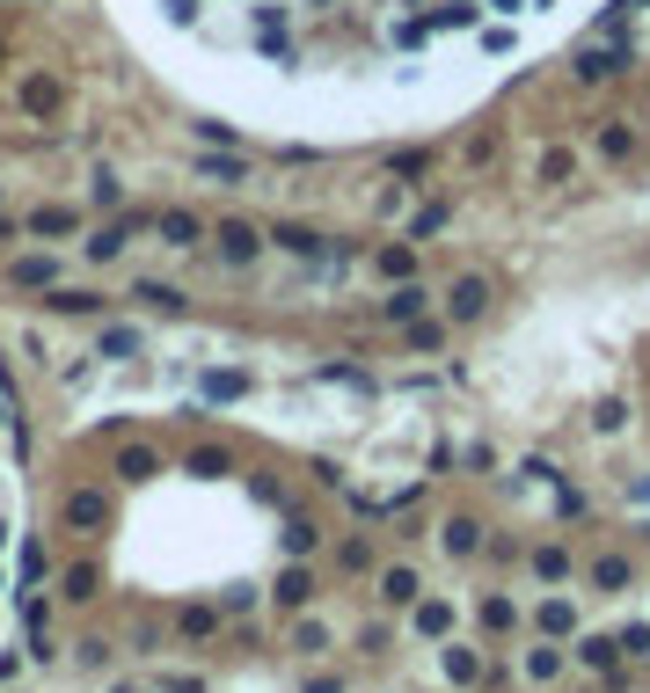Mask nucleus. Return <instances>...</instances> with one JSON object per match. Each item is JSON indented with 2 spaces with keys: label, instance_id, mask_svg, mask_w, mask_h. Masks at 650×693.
I'll list each match as a JSON object with an SVG mask.
<instances>
[{
  "label": "nucleus",
  "instance_id": "f257e3e1",
  "mask_svg": "<svg viewBox=\"0 0 650 693\" xmlns=\"http://www.w3.org/2000/svg\"><path fill=\"white\" fill-rule=\"evenodd\" d=\"M439 307H446V322H460V329H468V322H483V314L497 307V285H490L483 271H460L454 285H446V299H439Z\"/></svg>",
  "mask_w": 650,
  "mask_h": 693
},
{
  "label": "nucleus",
  "instance_id": "f03ea898",
  "mask_svg": "<svg viewBox=\"0 0 650 693\" xmlns=\"http://www.w3.org/2000/svg\"><path fill=\"white\" fill-rule=\"evenodd\" d=\"M534 628H541L548 642H578L585 635V607L570 599V591H548V599H534Z\"/></svg>",
  "mask_w": 650,
  "mask_h": 693
},
{
  "label": "nucleus",
  "instance_id": "7ed1b4c3",
  "mask_svg": "<svg viewBox=\"0 0 650 693\" xmlns=\"http://www.w3.org/2000/svg\"><path fill=\"white\" fill-rule=\"evenodd\" d=\"M212 248H220L227 271H248V263L264 256V234H256L248 220H220V226H212Z\"/></svg>",
  "mask_w": 650,
  "mask_h": 693
},
{
  "label": "nucleus",
  "instance_id": "20e7f679",
  "mask_svg": "<svg viewBox=\"0 0 650 693\" xmlns=\"http://www.w3.org/2000/svg\"><path fill=\"white\" fill-rule=\"evenodd\" d=\"M570 664H585L592 679L621 686V635H578V642H570Z\"/></svg>",
  "mask_w": 650,
  "mask_h": 693
},
{
  "label": "nucleus",
  "instance_id": "39448f33",
  "mask_svg": "<svg viewBox=\"0 0 650 693\" xmlns=\"http://www.w3.org/2000/svg\"><path fill=\"white\" fill-rule=\"evenodd\" d=\"M483 533H490L483 519H468V511H454V519H439V554H446V562H468V554H483V548H490Z\"/></svg>",
  "mask_w": 650,
  "mask_h": 693
},
{
  "label": "nucleus",
  "instance_id": "423d86ee",
  "mask_svg": "<svg viewBox=\"0 0 650 693\" xmlns=\"http://www.w3.org/2000/svg\"><path fill=\"white\" fill-rule=\"evenodd\" d=\"M629 584H636L629 554H592V562H585V591H592V599H621Z\"/></svg>",
  "mask_w": 650,
  "mask_h": 693
},
{
  "label": "nucleus",
  "instance_id": "0eeeda50",
  "mask_svg": "<svg viewBox=\"0 0 650 693\" xmlns=\"http://www.w3.org/2000/svg\"><path fill=\"white\" fill-rule=\"evenodd\" d=\"M373 591H380V607H395V613H409L424 599V577L409 570V562H387V570H373Z\"/></svg>",
  "mask_w": 650,
  "mask_h": 693
},
{
  "label": "nucleus",
  "instance_id": "6e6552de",
  "mask_svg": "<svg viewBox=\"0 0 650 693\" xmlns=\"http://www.w3.org/2000/svg\"><path fill=\"white\" fill-rule=\"evenodd\" d=\"M59 519H67V533H103L110 526V497L103 489H73V497L59 503Z\"/></svg>",
  "mask_w": 650,
  "mask_h": 693
},
{
  "label": "nucleus",
  "instance_id": "1a4fd4ad",
  "mask_svg": "<svg viewBox=\"0 0 650 693\" xmlns=\"http://www.w3.org/2000/svg\"><path fill=\"white\" fill-rule=\"evenodd\" d=\"M592 154L607 161V169H629V161H636V124H629V118H599Z\"/></svg>",
  "mask_w": 650,
  "mask_h": 693
},
{
  "label": "nucleus",
  "instance_id": "9d476101",
  "mask_svg": "<svg viewBox=\"0 0 650 693\" xmlns=\"http://www.w3.org/2000/svg\"><path fill=\"white\" fill-rule=\"evenodd\" d=\"M562 664H570V642H548V635H541L527 658H519V679H527V686H556Z\"/></svg>",
  "mask_w": 650,
  "mask_h": 693
},
{
  "label": "nucleus",
  "instance_id": "9b49d317",
  "mask_svg": "<svg viewBox=\"0 0 650 693\" xmlns=\"http://www.w3.org/2000/svg\"><path fill=\"white\" fill-rule=\"evenodd\" d=\"M271 599H278V613H307L315 607V570H307V562H285L278 584H271Z\"/></svg>",
  "mask_w": 650,
  "mask_h": 693
},
{
  "label": "nucleus",
  "instance_id": "f8f14e48",
  "mask_svg": "<svg viewBox=\"0 0 650 693\" xmlns=\"http://www.w3.org/2000/svg\"><path fill=\"white\" fill-rule=\"evenodd\" d=\"M439 672H446V686H483V679H490V664H483V650H475V642H446Z\"/></svg>",
  "mask_w": 650,
  "mask_h": 693
},
{
  "label": "nucleus",
  "instance_id": "ddd939ff",
  "mask_svg": "<svg viewBox=\"0 0 650 693\" xmlns=\"http://www.w3.org/2000/svg\"><path fill=\"white\" fill-rule=\"evenodd\" d=\"M424 307H431V293H424L417 277H403V285H395V293L380 299V314L395 322V329H409V322H424Z\"/></svg>",
  "mask_w": 650,
  "mask_h": 693
},
{
  "label": "nucleus",
  "instance_id": "4468645a",
  "mask_svg": "<svg viewBox=\"0 0 650 693\" xmlns=\"http://www.w3.org/2000/svg\"><path fill=\"white\" fill-rule=\"evenodd\" d=\"M409 628H417L424 642H446L454 635V599H431V591H424L417 607H409Z\"/></svg>",
  "mask_w": 650,
  "mask_h": 693
},
{
  "label": "nucleus",
  "instance_id": "2eb2a0df",
  "mask_svg": "<svg viewBox=\"0 0 650 693\" xmlns=\"http://www.w3.org/2000/svg\"><path fill=\"white\" fill-rule=\"evenodd\" d=\"M621 67H629V44H599V52H578V67H570V73H578L585 88H599V81H615Z\"/></svg>",
  "mask_w": 650,
  "mask_h": 693
},
{
  "label": "nucleus",
  "instance_id": "dca6fc26",
  "mask_svg": "<svg viewBox=\"0 0 650 693\" xmlns=\"http://www.w3.org/2000/svg\"><path fill=\"white\" fill-rule=\"evenodd\" d=\"M8 277H16L22 293H52V285H59V263L52 256H16V263H8Z\"/></svg>",
  "mask_w": 650,
  "mask_h": 693
},
{
  "label": "nucleus",
  "instance_id": "f3484780",
  "mask_svg": "<svg viewBox=\"0 0 650 693\" xmlns=\"http://www.w3.org/2000/svg\"><path fill=\"white\" fill-rule=\"evenodd\" d=\"M161 242H169V248H197V242H205V226H197V212H161Z\"/></svg>",
  "mask_w": 650,
  "mask_h": 693
},
{
  "label": "nucleus",
  "instance_id": "a211bd4d",
  "mask_svg": "<svg viewBox=\"0 0 650 693\" xmlns=\"http://www.w3.org/2000/svg\"><path fill=\"white\" fill-rule=\"evenodd\" d=\"M570 175H578V154H570V146H541V161H534V183H548V191H556V183H570Z\"/></svg>",
  "mask_w": 650,
  "mask_h": 693
},
{
  "label": "nucleus",
  "instance_id": "6ab92c4d",
  "mask_svg": "<svg viewBox=\"0 0 650 693\" xmlns=\"http://www.w3.org/2000/svg\"><path fill=\"white\" fill-rule=\"evenodd\" d=\"M132 299H140V307H154V314H183V307H191V299H183L176 285H161V277H140V285H132Z\"/></svg>",
  "mask_w": 650,
  "mask_h": 693
},
{
  "label": "nucleus",
  "instance_id": "aec40b11",
  "mask_svg": "<svg viewBox=\"0 0 650 693\" xmlns=\"http://www.w3.org/2000/svg\"><path fill=\"white\" fill-rule=\"evenodd\" d=\"M118 475H124V482H154V475H161V452L154 446H118Z\"/></svg>",
  "mask_w": 650,
  "mask_h": 693
},
{
  "label": "nucleus",
  "instance_id": "412c9836",
  "mask_svg": "<svg viewBox=\"0 0 650 693\" xmlns=\"http://www.w3.org/2000/svg\"><path fill=\"white\" fill-rule=\"evenodd\" d=\"M278 540H285V562H307V554L322 548V526H315V519H285Z\"/></svg>",
  "mask_w": 650,
  "mask_h": 693
},
{
  "label": "nucleus",
  "instance_id": "4be33fe9",
  "mask_svg": "<svg viewBox=\"0 0 650 693\" xmlns=\"http://www.w3.org/2000/svg\"><path fill=\"white\" fill-rule=\"evenodd\" d=\"M527 570H534V577H541V584H562V577H570V554H562V548H556V540H541V548H534V554H527Z\"/></svg>",
  "mask_w": 650,
  "mask_h": 693
},
{
  "label": "nucleus",
  "instance_id": "5701e85b",
  "mask_svg": "<svg viewBox=\"0 0 650 693\" xmlns=\"http://www.w3.org/2000/svg\"><path fill=\"white\" fill-rule=\"evenodd\" d=\"M124 242H132V220H124V226H95V234H89V263H118Z\"/></svg>",
  "mask_w": 650,
  "mask_h": 693
},
{
  "label": "nucleus",
  "instance_id": "b1692460",
  "mask_svg": "<svg viewBox=\"0 0 650 693\" xmlns=\"http://www.w3.org/2000/svg\"><path fill=\"white\" fill-rule=\"evenodd\" d=\"M271 242H278L285 256H299V263H315V256H322V234H315V226H278Z\"/></svg>",
  "mask_w": 650,
  "mask_h": 693
},
{
  "label": "nucleus",
  "instance_id": "393cba45",
  "mask_svg": "<svg viewBox=\"0 0 650 693\" xmlns=\"http://www.w3.org/2000/svg\"><path fill=\"white\" fill-rule=\"evenodd\" d=\"M95 591H103V570H95V562H73V570H67V591H59V599H73V607H89Z\"/></svg>",
  "mask_w": 650,
  "mask_h": 693
},
{
  "label": "nucleus",
  "instance_id": "a878e982",
  "mask_svg": "<svg viewBox=\"0 0 650 693\" xmlns=\"http://www.w3.org/2000/svg\"><path fill=\"white\" fill-rule=\"evenodd\" d=\"M30 234H37V242H59V234H73V212L67 205H37L30 212Z\"/></svg>",
  "mask_w": 650,
  "mask_h": 693
},
{
  "label": "nucleus",
  "instance_id": "bb28decb",
  "mask_svg": "<svg viewBox=\"0 0 650 693\" xmlns=\"http://www.w3.org/2000/svg\"><path fill=\"white\" fill-rule=\"evenodd\" d=\"M483 628H490V635H511V628H519V599L490 591V599H483Z\"/></svg>",
  "mask_w": 650,
  "mask_h": 693
},
{
  "label": "nucleus",
  "instance_id": "cd10ccee",
  "mask_svg": "<svg viewBox=\"0 0 650 693\" xmlns=\"http://www.w3.org/2000/svg\"><path fill=\"white\" fill-rule=\"evenodd\" d=\"M373 263H380V277H395V285H403V277H417V248H403V242H387Z\"/></svg>",
  "mask_w": 650,
  "mask_h": 693
},
{
  "label": "nucleus",
  "instance_id": "c85d7f7f",
  "mask_svg": "<svg viewBox=\"0 0 650 693\" xmlns=\"http://www.w3.org/2000/svg\"><path fill=\"white\" fill-rule=\"evenodd\" d=\"M431 30H475V0H446V8H431Z\"/></svg>",
  "mask_w": 650,
  "mask_h": 693
},
{
  "label": "nucleus",
  "instance_id": "c756f323",
  "mask_svg": "<svg viewBox=\"0 0 650 693\" xmlns=\"http://www.w3.org/2000/svg\"><path fill=\"white\" fill-rule=\"evenodd\" d=\"M621 424H629V401H615V395H607V401H592V431H599V438H615Z\"/></svg>",
  "mask_w": 650,
  "mask_h": 693
},
{
  "label": "nucleus",
  "instance_id": "7c9ffc66",
  "mask_svg": "<svg viewBox=\"0 0 650 693\" xmlns=\"http://www.w3.org/2000/svg\"><path fill=\"white\" fill-rule=\"evenodd\" d=\"M183 468H191V475H197V482H212V475H227V468H234V460H227V452H220V446H197V452H191V460H183Z\"/></svg>",
  "mask_w": 650,
  "mask_h": 693
},
{
  "label": "nucleus",
  "instance_id": "2f4dec72",
  "mask_svg": "<svg viewBox=\"0 0 650 693\" xmlns=\"http://www.w3.org/2000/svg\"><path fill=\"white\" fill-rule=\"evenodd\" d=\"M95 358H140V329H103Z\"/></svg>",
  "mask_w": 650,
  "mask_h": 693
},
{
  "label": "nucleus",
  "instance_id": "473e14b6",
  "mask_svg": "<svg viewBox=\"0 0 650 693\" xmlns=\"http://www.w3.org/2000/svg\"><path fill=\"white\" fill-rule=\"evenodd\" d=\"M176 628H183L191 642H205L212 628H220V613H212V607H183V613H176Z\"/></svg>",
  "mask_w": 650,
  "mask_h": 693
},
{
  "label": "nucleus",
  "instance_id": "72a5a7b5",
  "mask_svg": "<svg viewBox=\"0 0 650 693\" xmlns=\"http://www.w3.org/2000/svg\"><path fill=\"white\" fill-rule=\"evenodd\" d=\"M293 650H299V658H322V650H329V628H322V621H299L293 628Z\"/></svg>",
  "mask_w": 650,
  "mask_h": 693
},
{
  "label": "nucleus",
  "instance_id": "f704fd0d",
  "mask_svg": "<svg viewBox=\"0 0 650 693\" xmlns=\"http://www.w3.org/2000/svg\"><path fill=\"white\" fill-rule=\"evenodd\" d=\"M52 314H103V293H52Z\"/></svg>",
  "mask_w": 650,
  "mask_h": 693
},
{
  "label": "nucleus",
  "instance_id": "c9c22d12",
  "mask_svg": "<svg viewBox=\"0 0 650 693\" xmlns=\"http://www.w3.org/2000/svg\"><path fill=\"white\" fill-rule=\"evenodd\" d=\"M336 562H344V570H352V577H366V570H373V548H366V540L352 533V540H344V548H336Z\"/></svg>",
  "mask_w": 650,
  "mask_h": 693
},
{
  "label": "nucleus",
  "instance_id": "e433bc0d",
  "mask_svg": "<svg viewBox=\"0 0 650 693\" xmlns=\"http://www.w3.org/2000/svg\"><path fill=\"white\" fill-rule=\"evenodd\" d=\"M621 658H650V621H629V628H621Z\"/></svg>",
  "mask_w": 650,
  "mask_h": 693
},
{
  "label": "nucleus",
  "instance_id": "4c0bfd02",
  "mask_svg": "<svg viewBox=\"0 0 650 693\" xmlns=\"http://www.w3.org/2000/svg\"><path fill=\"white\" fill-rule=\"evenodd\" d=\"M197 175H212V183H242L248 169H242V161H212V154H205V161H197Z\"/></svg>",
  "mask_w": 650,
  "mask_h": 693
},
{
  "label": "nucleus",
  "instance_id": "58836bf2",
  "mask_svg": "<svg viewBox=\"0 0 650 693\" xmlns=\"http://www.w3.org/2000/svg\"><path fill=\"white\" fill-rule=\"evenodd\" d=\"M161 8H169V22H176V30H191V22L205 16V0H161Z\"/></svg>",
  "mask_w": 650,
  "mask_h": 693
},
{
  "label": "nucleus",
  "instance_id": "ea45409f",
  "mask_svg": "<svg viewBox=\"0 0 650 693\" xmlns=\"http://www.w3.org/2000/svg\"><path fill=\"white\" fill-rule=\"evenodd\" d=\"M89 183H95V205H118V197H124V183H118V175H110V169H95Z\"/></svg>",
  "mask_w": 650,
  "mask_h": 693
},
{
  "label": "nucleus",
  "instance_id": "a19ab883",
  "mask_svg": "<svg viewBox=\"0 0 650 693\" xmlns=\"http://www.w3.org/2000/svg\"><path fill=\"white\" fill-rule=\"evenodd\" d=\"M409 350H439V322H409Z\"/></svg>",
  "mask_w": 650,
  "mask_h": 693
},
{
  "label": "nucleus",
  "instance_id": "79ce46f5",
  "mask_svg": "<svg viewBox=\"0 0 650 693\" xmlns=\"http://www.w3.org/2000/svg\"><path fill=\"white\" fill-rule=\"evenodd\" d=\"M248 607H256V584H234L227 599H220V613H248Z\"/></svg>",
  "mask_w": 650,
  "mask_h": 693
},
{
  "label": "nucleus",
  "instance_id": "37998d69",
  "mask_svg": "<svg viewBox=\"0 0 650 693\" xmlns=\"http://www.w3.org/2000/svg\"><path fill=\"white\" fill-rule=\"evenodd\" d=\"M387 169H395V175H424V169H431V154H417V146H409V154H395Z\"/></svg>",
  "mask_w": 650,
  "mask_h": 693
},
{
  "label": "nucleus",
  "instance_id": "c03bdc74",
  "mask_svg": "<svg viewBox=\"0 0 650 693\" xmlns=\"http://www.w3.org/2000/svg\"><path fill=\"white\" fill-rule=\"evenodd\" d=\"M205 395H220V401H227V395H242V373H212V380H205Z\"/></svg>",
  "mask_w": 650,
  "mask_h": 693
},
{
  "label": "nucleus",
  "instance_id": "a18cd8bd",
  "mask_svg": "<svg viewBox=\"0 0 650 693\" xmlns=\"http://www.w3.org/2000/svg\"><path fill=\"white\" fill-rule=\"evenodd\" d=\"M629 497H636V503H643V497H650V482H629Z\"/></svg>",
  "mask_w": 650,
  "mask_h": 693
},
{
  "label": "nucleus",
  "instance_id": "49530a36",
  "mask_svg": "<svg viewBox=\"0 0 650 693\" xmlns=\"http://www.w3.org/2000/svg\"><path fill=\"white\" fill-rule=\"evenodd\" d=\"M307 693H336V686H329V679H315V686H307Z\"/></svg>",
  "mask_w": 650,
  "mask_h": 693
},
{
  "label": "nucleus",
  "instance_id": "de8ad7c7",
  "mask_svg": "<svg viewBox=\"0 0 650 693\" xmlns=\"http://www.w3.org/2000/svg\"><path fill=\"white\" fill-rule=\"evenodd\" d=\"M643 416H650V401H643Z\"/></svg>",
  "mask_w": 650,
  "mask_h": 693
},
{
  "label": "nucleus",
  "instance_id": "09e8293b",
  "mask_svg": "<svg viewBox=\"0 0 650 693\" xmlns=\"http://www.w3.org/2000/svg\"><path fill=\"white\" fill-rule=\"evenodd\" d=\"M585 693H592V686H585Z\"/></svg>",
  "mask_w": 650,
  "mask_h": 693
}]
</instances>
